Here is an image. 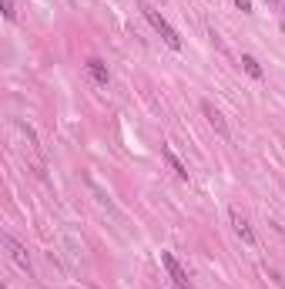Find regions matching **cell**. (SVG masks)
<instances>
[{"mask_svg": "<svg viewBox=\"0 0 285 289\" xmlns=\"http://www.w3.org/2000/svg\"><path fill=\"white\" fill-rule=\"evenodd\" d=\"M141 14H144V17H148V24H151L154 31H158V34L165 37V44H168L171 51H181V37H178V31H174V27H171V24L161 17V14H158L154 7H141Z\"/></svg>", "mask_w": 285, "mask_h": 289, "instance_id": "1", "label": "cell"}, {"mask_svg": "<svg viewBox=\"0 0 285 289\" xmlns=\"http://www.w3.org/2000/svg\"><path fill=\"white\" fill-rule=\"evenodd\" d=\"M0 242H3V249H7V256H10V259L17 262L20 269L27 272V276H34V266H30V256H27V249L20 246V242L14 239V235H10V232H3V235H0Z\"/></svg>", "mask_w": 285, "mask_h": 289, "instance_id": "2", "label": "cell"}, {"mask_svg": "<svg viewBox=\"0 0 285 289\" xmlns=\"http://www.w3.org/2000/svg\"><path fill=\"white\" fill-rule=\"evenodd\" d=\"M201 115L208 118V125L215 128V135L222 138V141H228V138H231V131H228V125H225V118H222V111H218L211 101H201Z\"/></svg>", "mask_w": 285, "mask_h": 289, "instance_id": "3", "label": "cell"}, {"mask_svg": "<svg viewBox=\"0 0 285 289\" xmlns=\"http://www.w3.org/2000/svg\"><path fill=\"white\" fill-rule=\"evenodd\" d=\"M228 219H231V229H235V235L245 242V246H255V229L248 225V219L238 209H228Z\"/></svg>", "mask_w": 285, "mask_h": 289, "instance_id": "4", "label": "cell"}, {"mask_svg": "<svg viewBox=\"0 0 285 289\" xmlns=\"http://www.w3.org/2000/svg\"><path fill=\"white\" fill-rule=\"evenodd\" d=\"M161 262H165V269H168V276L174 279V286L178 289H188L191 286V279H188V272L181 269V262L171 256V252H161Z\"/></svg>", "mask_w": 285, "mask_h": 289, "instance_id": "5", "label": "cell"}, {"mask_svg": "<svg viewBox=\"0 0 285 289\" xmlns=\"http://www.w3.org/2000/svg\"><path fill=\"white\" fill-rule=\"evenodd\" d=\"M161 155H165V161H168V168L174 175H178V178H181V182H188V165H185V161H181V158H178V155H174V148H171V145H161Z\"/></svg>", "mask_w": 285, "mask_h": 289, "instance_id": "6", "label": "cell"}, {"mask_svg": "<svg viewBox=\"0 0 285 289\" xmlns=\"http://www.w3.org/2000/svg\"><path fill=\"white\" fill-rule=\"evenodd\" d=\"M84 67H87V74H91V81H94L97 88H108V81H111V74H108V64H104V61L91 58L87 64H84Z\"/></svg>", "mask_w": 285, "mask_h": 289, "instance_id": "7", "label": "cell"}, {"mask_svg": "<svg viewBox=\"0 0 285 289\" xmlns=\"http://www.w3.org/2000/svg\"><path fill=\"white\" fill-rule=\"evenodd\" d=\"M242 71H245V74L252 77V81H262V77H265L262 64H258V61L252 58V54H242Z\"/></svg>", "mask_w": 285, "mask_h": 289, "instance_id": "8", "label": "cell"}, {"mask_svg": "<svg viewBox=\"0 0 285 289\" xmlns=\"http://www.w3.org/2000/svg\"><path fill=\"white\" fill-rule=\"evenodd\" d=\"M3 17H7V20L17 17V10H14V0H3Z\"/></svg>", "mask_w": 285, "mask_h": 289, "instance_id": "9", "label": "cell"}, {"mask_svg": "<svg viewBox=\"0 0 285 289\" xmlns=\"http://www.w3.org/2000/svg\"><path fill=\"white\" fill-rule=\"evenodd\" d=\"M235 7H238L242 14H252V0H235Z\"/></svg>", "mask_w": 285, "mask_h": 289, "instance_id": "10", "label": "cell"}, {"mask_svg": "<svg viewBox=\"0 0 285 289\" xmlns=\"http://www.w3.org/2000/svg\"><path fill=\"white\" fill-rule=\"evenodd\" d=\"M268 3H279V0H268Z\"/></svg>", "mask_w": 285, "mask_h": 289, "instance_id": "11", "label": "cell"}]
</instances>
